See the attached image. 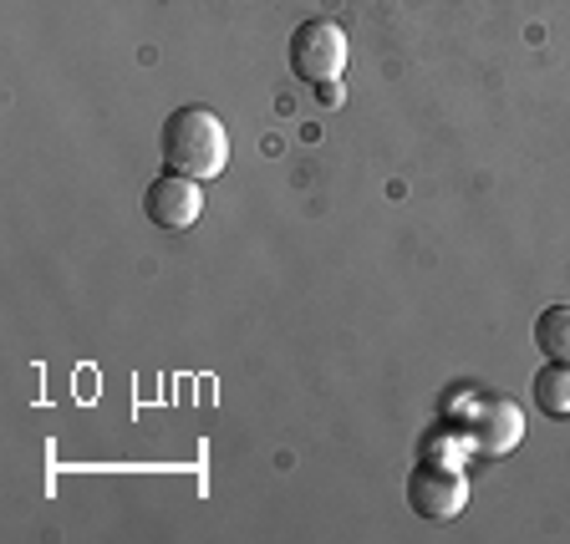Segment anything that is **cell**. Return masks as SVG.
I'll return each mask as SVG.
<instances>
[{
    "instance_id": "6da1fadb",
    "label": "cell",
    "mask_w": 570,
    "mask_h": 544,
    "mask_svg": "<svg viewBox=\"0 0 570 544\" xmlns=\"http://www.w3.org/2000/svg\"><path fill=\"white\" fill-rule=\"evenodd\" d=\"M164 164L189 178H219L229 164V132L209 107H178L164 122Z\"/></svg>"
},
{
    "instance_id": "7a4b0ae2",
    "label": "cell",
    "mask_w": 570,
    "mask_h": 544,
    "mask_svg": "<svg viewBox=\"0 0 570 544\" xmlns=\"http://www.w3.org/2000/svg\"><path fill=\"white\" fill-rule=\"evenodd\" d=\"M346 67V31L336 21H301L291 31V71L301 82H336Z\"/></svg>"
},
{
    "instance_id": "3957f363",
    "label": "cell",
    "mask_w": 570,
    "mask_h": 544,
    "mask_svg": "<svg viewBox=\"0 0 570 544\" xmlns=\"http://www.w3.org/2000/svg\"><path fill=\"white\" fill-rule=\"evenodd\" d=\"M407 504H413V514H423V520H433V524L453 520V514L469 504V484H463V474L453 463L428 458L407 474Z\"/></svg>"
},
{
    "instance_id": "277c9868",
    "label": "cell",
    "mask_w": 570,
    "mask_h": 544,
    "mask_svg": "<svg viewBox=\"0 0 570 544\" xmlns=\"http://www.w3.org/2000/svg\"><path fill=\"white\" fill-rule=\"evenodd\" d=\"M142 209H148V219H154L158 229H189L194 219L204 214L199 178L164 168V174L148 184V194H142Z\"/></svg>"
},
{
    "instance_id": "5b68a950",
    "label": "cell",
    "mask_w": 570,
    "mask_h": 544,
    "mask_svg": "<svg viewBox=\"0 0 570 544\" xmlns=\"http://www.w3.org/2000/svg\"><path fill=\"white\" fill-rule=\"evenodd\" d=\"M520 438H524V413L510 397H484V403L469 413V443H474L479 453H489V458L514 453Z\"/></svg>"
},
{
    "instance_id": "8992f818",
    "label": "cell",
    "mask_w": 570,
    "mask_h": 544,
    "mask_svg": "<svg viewBox=\"0 0 570 544\" xmlns=\"http://www.w3.org/2000/svg\"><path fill=\"white\" fill-rule=\"evenodd\" d=\"M534 346H540L550 362L570 367V306H546L534 316Z\"/></svg>"
},
{
    "instance_id": "52a82bcc",
    "label": "cell",
    "mask_w": 570,
    "mask_h": 544,
    "mask_svg": "<svg viewBox=\"0 0 570 544\" xmlns=\"http://www.w3.org/2000/svg\"><path fill=\"white\" fill-rule=\"evenodd\" d=\"M534 407L546 417H570V367L550 362L546 372H534Z\"/></svg>"
}]
</instances>
